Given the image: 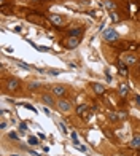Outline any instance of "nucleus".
I'll return each instance as SVG.
<instances>
[{
  "label": "nucleus",
  "mask_w": 140,
  "mask_h": 156,
  "mask_svg": "<svg viewBox=\"0 0 140 156\" xmlns=\"http://www.w3.org/2000/svg\"><path fill=\"white\" fill-rule=\"evenodd\" d=\"M78 45H80V37H69L67 40H65V43H64V46L69 48V49L76 48Z\"/></svg>",
  "instance_id": "obj_3"
},
{
  "label": "nucleus",
  "mask_w": 140,
  "mask_h": 156,
  "mask_svg": "<svg viewBox=\"0 0 140 156\" xmlns=\"http://www.w3.org/2000/svg\"><path fill=\"white\" fill-rule=\"evenodd\" d=\"M118 116H119V120H126L127 113H126V112H119V113H118Z\"/></svg>",
  "instance_id": "obj_22"
},
{
  "label": "nucleus",
  "mask_w": 140,
  "mask_h": 156,
  "mask_svg": "<svg viewBox=\"0 0 140 156\" xmlns=\"http://www.w3.org/2000/svg\"><path fill=\"white\" fill-rule=\"evenodd\" d=\"M0 127H2V129H5V127H6V123L2 121V123H0Z\"/></svg>",
  "instance_id": "obj_26"
},
{
  "label": "nucleus",
  "mask_w": 140,
  "mask_h": 156,
  "mask_svg": "<svg viewBox=\"0 0 140 156\" xmlns=\"http://www.w3.org/2000/svg\"><path fill=\"white\" fill-rule=\"evenodd\" d=\"M57 108H59L61 112L67 113V112H70V108H72V105H70V102H69V100H65V99H62V97H61V100H59V102H57Z\"/></svg>",
  "instance_id": "obj_4"
},
{
  "label": "nucleus",
  "mask_w": 140,
  "mask_h": 156,
  "mask_svg": "<svg viewBox=\"0 0 140 156\" xmlns=\"http://www.w3.org/2000/svg\"><path fill=\"white\" fill-rule=\"evenodd\" d=\"M81 32H83L81 29H72V30H69V35L70 37H80Z\"/></svg>",
  "instance_id": "obj_15"
},
{
  "label": "nucleus",
  "mask_w": 140,
  "mask_h": 156,
  "mask_svg": "<svg viewBox=\"0 0 140 156\" xmlns=\"http://www.w3.org/2000/svg\"><path fill=\"white\" fill-rule=\"evenodd\" d=\"M91 88L94 89V92H96V94H100V96H102L104 92H105V88H104L100 83H91Z\"/></svg>",
  "instance_id": "obj_8"
},
{
  "label": "nucleus",
  "mask_w": 140,
  "mask_h": 156,
  "mask_svg": "<svg viewBox=\"0 0 140 156\" xmlns=\"http://www.w3.org/2000/svg\"><path fill=\"white\" fill-rule=\"evenodd\" d=\"M51 92H53V96H56V97H62L65 94V88L61 86V84H54L51 88Z\"/></svg>",
  "instance_id": "obj_5"
},
{
  "label": "nucleus",
  "mask_w": 140,
  "mask_h": 156,
  "mask_svg": "<svg viewBox=\"0 0 140 156\" xmlns=\"http://www.w3.org/2000/svg\"><path fill=\"white\" fill-rule=\"evenodd\" d=\"M6 88H8L10 91H19V89H21V83H19L18 78H8V81H6Z\"/></svg>",
  "instance_id": "obj_2"
},
{
  "label": "nucleus",
  "mask_w": 140,
  "mask_h": 156,
  "mask_svg": "<svg viewBox=\"0 0 140 156\" xmlns=\"http://www.w3.org/2000/svg\"><path fill=\"white\" fill-rule=\"evenodd\" d=\"M86 110H88V104H81V105L76 107V113H78V115H83Z\"/></svg>",
  "instance_id": "obj_14"
},
{
  "label": "nucleus",
  "mask_w": 140,
  "mask_h": 156,
  "mask_svg": "<svg viewBox=\"0 0 140 156\" xmlns=\"http://www.w3.org/2000/svg\"><path fill=\"white\" fill-rule=\"evenodd\" d=\"M49 21H51L54 26H62V24H64V19H62V16H61V14H56V13L49 14Z\"/></svg>",
  "instance_id": "obj_6"
},
{
  "label": "nucleus",
  "mask_w": 140,
  "mask_h": 156,
  "mask_svg": "<svg viewBox=\"0 0 140 156\" xmlns=\"http://www.w3.org/2000/svg\"><path fill=\"white\" fill-rule=\"evenodd\" d=\"M18 62V64H19V67H22V69H26V70H29L30 67H29V65H27L26 64V62H21V61H16Z\"/></svg>",
  "instance_id": "obj_21"
},
{
  "label": "nucleus",
  "mask_w": 140,
  "mask_h": 156,
  "mask_svg": "<svg viewBox=\"0 0 140 156\" xmlns=\"http://www.w3.org/2000/svg\"><path fill=\"white\" fill-rule=\"evenodd\" d=\"M19 132H21V134H26V132H27V124L26 123L19 124Z\"/></svg>",
  "instance_id": "obj_18"
},
{
  "label": "nucleus",
  "mask_w": 140,
  "mask_h": 156,
  "mask_svg": "<svg viewBox=\"0 0 140 156\" xmlns=\"http://www.w3.org/2000/svg\"><path fill=\"white\" fill-rule=\"evenodd\" d=\"M49 73H51V75H57L59 72H57V70H49Z\"/></svg>",
  "instance_id": "obj_27"
},
{
  "label": "nucleus",
  "mask_w": 140,
  "mask_h": 156,
  "mask_svg": "<svg viewBox=\"0 0 140 156\" xmlns=\"http://www.w3.org/2000/svg\"><path fill=\"white\" fill-rule=\"evenodd\" d=\"M104 38L107 42H116L119 38V35H118V32H116L115 29H107L104 32Z\"/></svg>",
  "instance_id": "obj_1"
},
{
  "label": "nucleus",
  "mask_w": 140,
  "mask_h": 156,
  "mask_svg": "<svg viewBox=\"0 0 140 156\" xmlns=\"http://www.w3.org/2000/svg\"><path fill=\"white\" fill-rule=\"evenodd\" d=\"M137 72L140 73V62H139V65H137Z\"/></svg>",
  "instance_id": "obj_28"
},
{
  "label": "nucleus",
  "mask_w": 140,
  "mask_h": 156,
  "mask_svg": "<svg viewBox=\"0 0 140 156\" xmlns=\"http://www.w3.org/2000/svg\"><path fill=\"white\" fill-rule=\"evenodd\" d=\"M110 19L113 22H119V16H118V13H115V11H110Z\"/></svg>",
  "instance_id": "obj_16"
},
{
  "label": "nucleus",
  "mask_w": 140,
  "mask_h": 156,
  "mask_svg": "<svg viewBox=\"0 0 140 156\" xmlns=\"http://www.w3.org/2000/svg\"><path fill=\"white\" fill-rule=\"evenodd\" d=\"M10 139L16 140V139H18V134H14V132H10Z\"/></svg>",
  "instance_id": "obj_24"
},
{
  "label": "nucleus",
  "mask_w": 140,
  "mask_h": 156,
  "mask_svg": "<svg viewBox=\"0 0 140 156\" xmlns=\"http://www.w3.org/2000/svg\"><path fill=\"white\" fill-rule=\"evenodd\" d=\"M135 102H137V104H139V107H140V96H139V94L135 96Z\"/></svg>",
  "instance_id": "obj_25"
},
{
  "label": "nucleus",
  "mask_w": 140,
  "mask_h": 156,
  "mask_svg": "<svg viewBox=\"0 0 140 156\" xmlns=\"http://www.w3.org/2000/svg\"><path fill=\"white\" fill-rule=\"evenodd\" d=\"M123 62H124L126 65H134L135 62H137V56H134V54H126Z\"/></svg>",
  "instance_id": "obj_7"
},
{
  "label": "nucleus",
  "mask_w": 140,
  "mask_h": 156,
  "mask_svg": "<svg viewBox=\"0 0 140 156\" xmlns=\"http://www.w3.org/2000/svg\"><path fill=\"white\" fill-rule=\"evenodd\" d=\"M118 70H119V73H121L123 77H126L127 73H129V70H127V65L124 64V62H119V64H118Z\"/></svg>",
  "instance_id": "obj_10"
},
{
  "label": "nucleus",
  "mask_w": 140,
  "mask_h": 156,
  "mask_svg": "<svg viewBox=\"0 0 140 156\" xmlns=\"http://www.w3.org/2000/svg\"><path fill=\"white\" fill-rule=\"evenodd\" d=\"M29 145H38V139L37 137H29Z\"/></svg>",
  "instance_id": "obj_19"
},
{
  "label": "nucleus",
  "mask_w": 140,
  "mask_h": 156,
  "mask_svg": "<svg viewBox=\"0 0 140 156\" xmlns=\"http://www.w3.org/2000/svg\"><path fill=\"white\" fill-rule=\"evenodd\" d=\"M41 100H43V102H45L46 105H49V107H51V105H54V100H53V97L49 96V94H43Z\"/></svg>",
  "instance_id": "obj_13"
},
{
  "label": "nucleus",
  "mask_w": 140,
  "mask_h": 156,
  "mask_svg": "<svg viewBox=\"0 0 140 156\" xmlns=\"http://www.w3.org/2000/svg\"><path fill=\"white\" fill-rule=\"evenodd\" d=\"M129 147L131 148H140V135H137V137H134L129 142Z\"/></svg>",
  "instance_id": "obj_12"
},
{
  "label": "nucleus",
  "mask_w": 140,
  "mask_h": 156,
  "mask_svg": "<svg viewBox=\"0 0 140 156\" xmlns=\"http://www.w3.org/2000/svg\"><path fill=\"white\" fill-rule=\"evenodd\" d=\"M104 5H105V8H107L108 11H115L116 10V3L111 2V0H104Z\"/></svg>",
  "instance_id": "obj_9"
},
{
  "label": "nucleus",
  "mask_w": 140,
  "mask_h": 156,
  "mask_svg": "<svg viewBox=\"0 0 140 156\" xmlns=\"http://www.w3.org/2000/svg\"><path fill=\"white\" fill-rule=\"evenodd\" d=\"M119 120V116H118V113H110V121H118Z\"/></svg>",
  "instance_id": "obj_20"
},
{
  "label": "nucleus",
  "mask_w": 140,
  "mask_h": 156,
  "mask_svg": "<svg viewBox=\"0 0 140 156\" xmlns=\"http://www.w3.org/2000/svg\"><path fill=\"white\" fill-rule=\"evenodd\" d=\"M59 127H61V131L64 132V134H67V129H65V124H64V123H61V124H59Z\"/></svg>",
  "instance_id": "obj_23"
},
{
  "label": "nucleus",
  "mask_w": 140,
  "mask_h": 156,
  "mask_svg": "<svg viewBox=\"0 0 140 156\" xmlns=\"http://www.w3.org/2000/svg\"><path fill=\"white\" fill-rule=\"evenodd\" d=\"M127 94H129V86L123 83L121 86H119V96H121V97H126Z\"/></svg>",
  "instance_id": "obj_11"
},
{
  "label": "nucleus",
  "mask_w": 140,
  "mask_h": 156,
  "mask_svg": "<svg viewBox=\"0 0 140 156\" xmlns=\"http://www.w3.org/2000/svg\"><path fill=\"white\" fill-rule=\"evenodd\" d=\"M38 86H40V83H38V81H32V83L29 84V91H34V89H37Z\"/></svg>",
  "instance_id": "obj_17"
}]
</instances>
